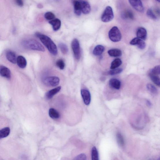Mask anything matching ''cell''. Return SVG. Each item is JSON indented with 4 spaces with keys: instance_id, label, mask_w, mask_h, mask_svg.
Masks as SVG:
<instances>
[{
    "instance_id": "24",
    "label": "cell",
    "mask_w": 160,
    "mask_h": 160,
    "mask_svg": "<svg viewBox=\"0 0 160 160\" xmlns=\"http://www.w3.org/2000/svg\"><path fill=\"white\" fill-rule=\"evenodd\" d=\"M122 64V62L120 59H115L111 63L110 69H116L121 66Z\"/></svg>"
},
{
    "instance_id": "2",
    "label": "cell",
    "mask_w": 160,
    "mask_h": 160,
    "mask_svg": "<svg viewBox=\"0 0 160 160\" xmlns=\"http://www.w3.org/2000/svg\"><path fill=\"white\" fill-rule=\"evenodd\" d=\"M23 45L26 49L42 52L45 51L44 46L38 41L35 39L25 40L23 42Z\"/></svg>"
},
{
    "instance_id": "20",
    "label": "cell",
    "mask_w": 160,
    "mask_h": 160,
    "mask_svg": "<svg viewBox=\"0 0 160 160\" xmlns=\"http://www.w3.org/2000/svg\"><path fill=\"white\" fill-rule=\"evenodd\" d=\"M105 50V47L103 46L100 45H97L95 48L93 53L94 55L97 56L101 55Z\"/></svg>"
},
{
    "instance_id": "9",
    "label": "cell",
    "mask_w": 160,
    "mask_h": 160,
    "mask_svg": "<svg viewBox=\"0 0 160 160\" xmlns=\"http://www.w3.org/2000/svg\"><path fill=\"white\" fill-rule=\"evenodd\" d=\"M130 44L133 46H136L139 49L143 50L146 48V43L142 39L138 38H135L132 39L130 42Z\"/></svg>"
},
{
    "instance_id": "13",
    "label": "cell",
    "mask_w": 160,
    "mask_h": 160,
    "mask_svg": "<svg viewBox=\"0 0 160 160\" xmlns=\"http://www.w3.org/2000/svg\"><path fill=\"white\" fill-rule=\"evenodd\" d=\"M110 86L115 90H118L121 88V81L116 79H112L109 82Z\"/></svg>"
},
{
    "instance_id": "16",
    "label": "cell",
    "mask_w": 160,
    "mask_h": 160,
    "mask_svg": "<svg viewBox=\"0 0 160 160\" xmlns=\"http://www.w3.org/2000/svg\"><path fill=\"white\" fill-rule=\"evenodd\" d=\"M49 23L52 26L53 29L55 31L59 30L61 27V21L58 18L50 20Z\"/></svg>"
},
{
    "instance_id": "31",
    "label": "cell",
    "mask_w": 160,
    "mask_h": 160,
    "mask_svg": "<svg viewBox=\"0 0 160 160\" xmlns=\"http://www.w3.org/2000/svg\"><path fill=\"white\" fill-rule=\"evenodd\" d=\"M122 68H116L112 69L108 72V74L110 76H114L121 73L123 71Z\"/></svg>"
},
{
    "instance_id": "4",
    "label": "cell",
    "mask_w": 160,
    "mask_h": 160,
    "mask_svg": "<svg viewBox=\"0 0 160 160\" xmlns=\"http://www.w3.org/2000/svg\"><path fill=\"white\" fill-rule=\"evenodd\" d=\"M43 82L46 86L54 87L58 86L60 82V80L57 76L47 77L44 78Z\"/></svg>"
},
{
    "instance_id": "29",
    "label": "cell",
    "mask_w": 160,
    "mask_h": 160,
    "mask_svg": "<svg viewBox=\"0 0 160 160\" xmlns=\"http://www.w3.org/2000/svg\"><path fill=\"white\" fill-rule=\"evenodd\" d=\"M59 46L63 54H66L68 52V48L65 44L62 43H59Z\"/></svg>"
},
{
    "instance_id": "38",
    "label": "cell",
    "mask_w": 160,
    "mask_h": 160,
    "mask_svg": "<svg viewBox=\"0 0 160 160\" xmlns=\"http://www.w3.org/2000/svg\"><path fill=\"white\" fill-rule=\"evenodd\" d=\"M158 160H160V159H159H159H158Z\"/></svg>"
},
{
    "instance_id": "27",
    "label": "cell",
    "mask_w": 160,
    "mask_h": 160,
    "mask_svg": "<svg viewBox=\"0 0 160 160\" xmlns=\"http://www.w3.org/2000/svg\"><path fill=\"white\" fill-rule=\"evenodd\" d=\"M92 160H99L98 152L95 147H93L91 151Z\"/></svg>"
},
{
    "instance_id": "35",
    "label": "cell",
    "mask_w": 160,
    "mask_h": 160,
    "mask_svg": "<svg viewBox=\"0 0 160 160\" xmlns=\"http://www.w3.org/2000/svg\"><path fill=\"white\" fill-rule=\"evenodd\" d=\"M87 156L84 154H80L77 156L76 160H86Z\"/></svg>"
},
{
    "instance_id": "17",
    "label": "cell",
    "mask_w": 160,
    "mask_h": 160,
    "mask_svg": "<svg viewBox=\"0 0 160 160\" xmlns=\"http://www.w3.org/2000/svg\"><path fill=\"white\" fill-rule=\"evenodd\" d=\"M17 65L20 68L24 69L25 68L27 65V62L25 58L22 56H19L17 58Z\"/></svg>"
},
{
    "instance_id": "6",
    "label": "cell",
    "mask_w": 160,
    "mask_h": 160,
    "mask_svg": "<svg viewBox=\"0 0 160 160\" xmlns=\"http://www.w3.org/2000/svg\"><path fill=\"white\" fill-rule=\"evenodd\" d=\"M71 47L74 57L77 60H79L81 56V50L79 42L77 39L72 41Z\"/></svg>"
},
{
    "instance_id": "11",
    "label": "cell",
    "mask_w": 160,
    "mask_h": 160,
    "mask_svg": "<svg viewBox=\"0 0 160 160\" xmlns=\"http://www.w3.org/2000/svg\"><path fill=\"white\" fill-rule=\"evenodd\" d=\"M0 75L9 79L11 77L10 71L7 67L3 65H0Z\"/></svg>"
},
{
    "instance_id": "14",
    "label": "cell",
    "mask_w": 160,
    "mask_h": 160,
    "mask_svg": "<svg viewBox=\"0 0 160 160\" xmlns=\"http://www.w3.org/2000/svg\"><path fill=\"white\" fill-rule=\"evenodd\" d=\"M6 57L7 59L13 64H16L17 63L16 55L13 51L11 50L7 51L6 53Z\"/></svg>"
},
{
    "instance_id": "21",
    "label": "cell",
    "mask_w": 160,
    "mask_h": 160,
    "mask_svg": "<svg viewBox=\"0 0 160 160\" xmlns=\"http://www.w3.org/2000/svg\"><path fill=\"white\" fill-rule=\"evenodd\" d=\"M122 17L125 19L133 20L134 15L131 10H127L124 11L122 14Z\"/></svg>"
},
{
    "instance_id": "34",
    "label": "cell",
    "mask_w": 160,
    "mask_h": 160,
    "mask_svg": "<svg viewBox=\"0 0 160 160\" xmlns=\"http://www.w3.org/2000/svg\"><path fill=\"white\" fill-rule=\"evenodd\" d=\"M44 17L47 20H51L54 18L55 16L54 14L53 13L47 12L44 15Z\"/></svg>"
},
{
    "instance_id": "5",
    "label": "cell",
    "mask_w": 160,
    "mask_h": 160,
    "mask_svg": "<svg viewBox=\"0 0 160 160\" xmlns=\"http://www.w3.org/2000/svg\"><path fill=\"white\" fill-rule=\"evenodd\" d=\"M114 14L112 8L110 6H107L101 17V20L103 22H108L113 19Z\"/></svg>"
},
{
    "instance_id": "7",
    "label": "cell",
    "mask_w": 160,
    "mask_h": 160,
    "mask_svg": "<svg viewBox=\"0 0 160 160\" xmlns=\"http://www.w3.org/2000/svg\"><path fill=\"white\" fill-rule=\"evenodd\" d=\"M130 4L133 8L137 12L143 13L144 12V8L142 1L140 0H130L129 1Z\"/></svg>"
},
{
    "instance_id": "37",
    "label": "cell",
    "mask_w": 160,
    "mask_h": 160,
    "mask_svg": "<svg viewBox=\"0 0 160 160\" xmlns=\"http://www.w3.org/2000/svg\"><path fill=\"white\" fill-rule=\"evenodd\" d=\"M146 104L147 106L149 107H151L152 106V103L150 101L148 100H146Z\"/></svg>"
},
{
    "instance_id": "23",
    "label": "cell",
    "mask_w": 160,
    "mask_h": 160,
    "mask_svg": "<svg viewBox=\"0 0 160 160\" xmlns=\"http://www.w3.org/2000/svg\"><path fill=\"white\" fill-rule=\"evenodd\" d=\"M10 133V129L9 127H5L0 130V139L8 136Z\"/></svg>"
},
{
    "instance_id": "33",
    "label": "cell",
    "mask_w": 160,
    "mask_h": 160,
    "mask_svg": "<svg viewBox=\"0 0 160 160\" xmlns=\"http://www.w3.org/2000/svg\"><path fill=\"white\" fill-rule=\"evenodd\" d=\"M56 65L59 69L62 70L64 69L65 66V62L62 59H59L57 61Z\"/></svg>"
},
{
    "instance_id": "8",
    "label": "cell",
    "mask_w": 160,
    "mask_h": 160,
    "mask_svg": "<svg viewBox=\"0 0 160 160\" xmlns=\"http://www.w3.org/2000/svg\"><path fill=\"white\" fill-rule=\"evenodd\" d=\"M81 94L85 105L89 106L90 105L91 100V96L90 92L85 89H82Z\"/></svg>"
},
{
    "instance_id": "3",
    "label": "cell",
    "mask_w": 160,
    "mask_h": 160,
    "mask_svg": "<svg viewBox=\"0 0 160 160\" xmlns=\"http://www.w3.org/2000/svg\"><path fill=\"white\" fill-rule=\"evenodd\" d=\"M109 36L112 41L114 42H120L122 38L121 32L116 27H114L110 29L109 33Z\"/></svg>"
},
{
    "instance_id": "10",
    "label": "cell",
    "mask_w": 160,
    "mask_h": 160,
    "mask_svg": "<svg viewBox=\"0 0 160 160\" xmlns=\"http://www.w3.org/2000/svg\"><path fill=\"white\" fill-rule=\"evenodd\" d=\"M80 2L82 12L85 14L90 13L91 11V7L89 3L85 1H79Z\"/></svg>"
},
{
    "instance_id": "28",
    "label": "cell",
    "mask_w": 160,
    "mask_h": 160,
    "mask_svg": "<svg viewBox=\"0 0 160 160\" xmlns=\"http://www.w3.org/2000/svg\"><path fill=\"white\" fill-rule=\"evenodd\" d=\"M149 76L151 80L157 86L159 87L160 86V78L157 76L149 74Z\"/></svg>"
},
{
    "instance_id": "30",
    "label": "cell",
    "mask_w": 160,
    "mask_h": 160,
    "mask_svg": "<svg viewBox=\"0 0 160 160\" xmlns=\"http://www.w3.org/2000/svg\"><path fill=\"white\" fill-rule=\"evenodd\" d=\"M149 74L153 75L158 76L160 74V67L159 65H157L152 69L150 71Z\"/></svg>"
},
{
    "instance_id": "1",
    "label": "cell",
    "mask_w": 160,
    "mask_h": 160,
    "mask_svg": "<svg viewBox=\"0 0 160 160\" xmlns=\"http://www.w3.org/2000/svg\"><path fill=\"white\" fill-rule=\"evenodd\" d=\"M35 35L39 39L52 54L54 55L57 54L58 52L57 46L49 37L39 32L36 33Z\"/></svg>"
},
{
    "instance_id": "12",
    "label": "cell",
    "mask_w": 160,
    "mask_h": 160,
    "mask_svg": "<svg viewBox=\"0 0 160 160\" xmlns=\"http://www.w3.org/2000/svg\"><path fill=\"white\" fill-rule=\"evenodd\" d=\"M136 35L137 38L143 40H146L147 37L146 29L143 27H140L137 29Z\"/></svg>"
},
{
    "instance_id": "36",
    "label": "cell",
    "mask_w": 160,
    "mask_h": 160,
    "mask_svg": "<svg viewBox=\"0 0 160 160\" xmlns=\"http://www.w3.org/2000/svg\"><path fill=\"white\" fill-rule=\"evenodd\" d=\"M16 4L18 6L22 7L24 3L21 0H17L16 1Z\"/></svg>"
},
{
    "instance_id": "15",
    "label": "cell",
    "mask_w": 160,
    "mask_h": 160,
    "mask_svg": "<svg viewBox=\"0 0 160 160\" xmlns=\"http://www.w3.org/2000/svg\"><path fill=\"white\" fill-rule=\"evenodd\" d=\"M61 87L58 86L48 92L46 94V97L48 99H50L52 98L54 96L60 91Z\"/></svg>"
},
{
    "instance_id": "25",
    "label": "cell",
    "mask_w": 160,
    "mask_h": 160,
    "mask_svg": "<svg viewBox=\"0 0 160 160\" xmlns=\"http://www.w3.org/2000/svg\"><path fill=\"white\" fill-rule=\"evenodd\" d=\"M146 87L148 91L152 94L155 95L158 94V91L157 88L153 84H148L147 85Z\"/></svg>"
},
{
    "instance_id": "26",
    "label": "cell",
    "mask_w": 160,
    "mask_h": 160,
    "mask_svg": "<svg viewBox=\"0 0 160 160\" xmlns=\"http://www.w3.org/2000/svg\"><path fill=\"white\" fill-rule=\"evenodd\" d=\"M116 139L118 144L121 147L125 145V141L123 136L121 133H118L116 135Z\"/></svg>"
},
{
    "instance_id": "22",
    "label": "cell",
    "mask_w": 160,
    "mask_h": 160,
    "mask_svg": "<svg viewBox=\"0 0 160 160\" xmlns=\"http://www.w3.org/2000/svg\"><path fill=\"white\" fill-rule=\"evenodd\" d=\"M49 115L51 118L54 119H58L60 117V114L58 112L52 108L49 110Z\"/></svg>"
},
{
    "instance_id": "19",
    "label": "cell",
    "mask_w": 160,
    "mask_h": 160,
    "mask_svg": "<svg viewBox=\"0 0 160 160\" xmlns=\"http://www.w3.org/2000/svg\"><path fill=\"white\" fill-rule=\"evenodd\" d=\"M110 56L114 57H121L122 55V52L118 49H112L109 50L108 52Z\"/></svg>"
},
{
    "instance_id": "32",
    "label": "cell",
    "mask_w": 160,
    "mask_h": 160,
    "mask_svg": "<svg viewBox=\"0 0 160 160\" xmlns=\"http://www.w3.org/2000/svg\"><path fill=\"white\" fill-rule=\"evenodd\" d=\"M146 14L148 17L150 19L154 20H157V16H156L151 9H148L147 11Z\"/></svg>"
},
{
    "instance_id": "18",
    "label": "cell",
    "mask_w": 160,
    "mask_h": 160,
    "mask_svg": "<svg viewBox=\"0 0 160 160\" xmlns=\"http://www.w3.org/2000/svg\"><path fill=\"white\" fill-rule=\"evenodd\" d=\"M74 13L77 16H80L81 13V5L79 1H73Z\"/></svg>"
}]
</instances>
